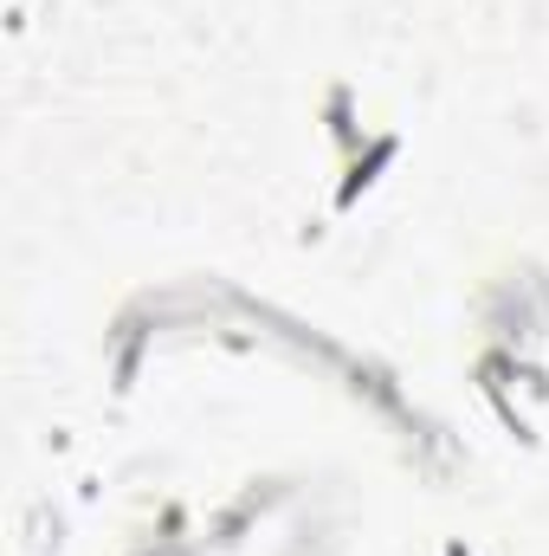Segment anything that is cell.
I'll return each mask as SVG.
<instances>
[{
	"label": "cell",
	"mask_w": 549,
	"mask_h": 556,
	"mask_svg": "<svg viewBox=\"0 0 549 556\" xmlns=\"http://www.w3.org/2000/svg\"><path fill=\"white\" fill-rule=\"evenodd\" d=\"M388 155H395V137H382V149H375V162H388ZM375 162H369V168H375ZM369 181H375V175H362V168H356V175H349V181L336 188V207H349V201H356V194H362Z\"/></svg>",
	"instance_id": "1"
}]
</instances>
